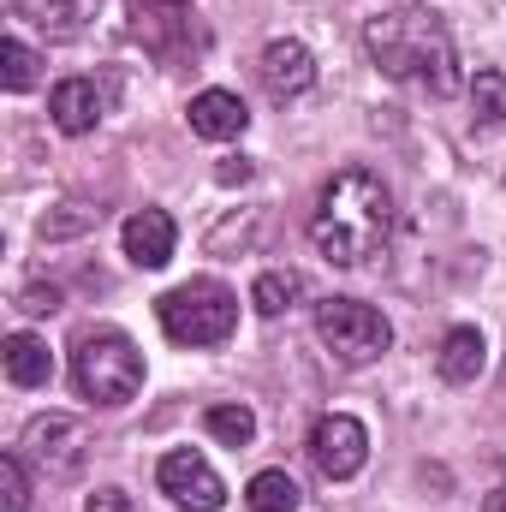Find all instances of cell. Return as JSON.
<instances>
[{
    "label": "cell",
    "mask_w": 506,
    "mask_h": 512,
    "mask_svg": "<svg viewBox=\"0 0 506 512\" xmlns=\"http://www.w3.org/2000/svg\"><path fill=\"white\" fill-rule=\"evenodd\" d=\"M387 233H393V191L381 185V173L340 167L316 197L310 245L334 268H364L376 251H387Z\"/></svg>",
    "instance_id": "cell-1"
},
{
    "label": "cell",
    "mask_w": 506,
    "mask_h": 512,
    "mask_svg": "<svg viewBox=\"0 0 506 512\" xmlns=\"http://www.w3.org/2000/svg\"><path fill=\"white\" fill-rule=\"evenodd\" d=\"M364 48L387 78L399 84H423L429 96H453L465 78H459V48H453V30L441 12L429 6H393L364 24Z\"/></svg>",
    "instance_id": "cell-2"
},
{
    "label": "cell",
    "mask_w": 506,
    "mask_h": 512,
    "mask_svg": "<svg viewBox=\"0 0 506 512\" xmlns=\"http://www.w3.org/2000/svg\"><path fill=\"white\" fill-rule=\"evenodd\" d=\"M72 382L90 405H126L143 387V352L120 328H84L72 346Z\"/></svg>",
    "instance_id": "cell-3"
},
{
    "label": "cell",
    "mask_w": 506,
    "mask_h": 512,
    "mask_svg": "<svg viewBox=\"0 0 506 512\" xmlns=\"http://www.w3.org/2000/svg\"><path fill=\"white\" fill-rule=\"evenodd\" d=\"M126 30L131 42L161 66L203 60V48H209V30H203L191 0H126Z\"/></svg>",
    "instance_id": "cell-4"
},
{
    "label": "cell",
    "mask_w": 506,
    "mask_h": 512,
    "mask_svg": "<svg viewBox=\"0 0 506 512\" xmlns=\"http://www.w3.org/2000/svg\"><path fill=\"white\" fill-rule=\"evenodd\" d=\"M155 316H161L167 340H179V346H221L239 328V298L221 280H185L155 304Z\"/></svg>",
    "instance_id": "cell-5"
},
{
    "label": "cell",
    "mask_w": 506,
    "mask_h": 512,
    "mask_svg": "<svg viewBox=\"0 0 506 512\" xmlns=\"http://www.w3.org/2000/svg\"><path fill=\"white\" fill-rule=\"evenodd\" d=\"M316 334H322V346H328L340 364H376L381 352L393 346L387 316L370 310V304H358V298H328V304H316Z\"/></svg>",
    "instance_id": "cell-6"
},
{
    "label": "cell",
    "mask_w": 506,
    "mask_h": 512,
    "mask_svg": "<svg viewBox=\"0 0 506 512\" xmlns=\"http://www.w3.org/2000/svg\"><path fill=\"white\" fill-rule=\"evenodd\" d=\"M84 453H90V435H84L78 417H60V411L30 417V429H24V459H30L36 471H48V477H72V471L84 465Z\"/></svg>",
    "instance_id": "cell-7"
},
{
    "label": "cell",
    "mask_w": 506,
    "mask_h": 512,
    "mask_svg": "<svg viewBox=\"0 0 506 512\" xmlns=\"http://www.w3.org/2000/svg\"><path fill=\"white\" fill-rule=\"evenodd\" d=\"M310 459H316L322 477L346 483V477H358L364 459H370V429H364L358 417H346V411H328V417H316V429H310Z\"/></svg>",
    "instance_id": "cell-8"
},
{
    "label": "cell",
    "mask_w": 506,
    "mask_h": 512,
    "mask_svg": "<svg viewBox=\"0 0 506 512\" xmlns=\"http://www.w3.org/2000/svg\"><path fill=\"white\" fill-rule=\"evenodd\" d=\"M155 483H161L167 501H179L185 512H221L227 507V483H221L215 465H209L203 453H191V447L167 453V459L155 465Z\"/></svg>",
    "instance_id": "cell-9"
},
{
    "label": "cell",
    "mask_w": 506,
    "mask_h": 512,
    "mask_svg": "<svg viewBox=\"0 0 506 512\" xmlns=\"http://www.w3.org/2000/svg\"><path fill=\"white\" fill-rule=\"evenodd\" d=\"M256 72H262V90H268L274 102H292V96H304V90L316 84V60H310V48H304V42H292V36L268 42Z\"/></svg>",
    "instance_id": "cell-10"
},
{
    "label": "cell",
    "mask_w": 506,
    "mask_h": 512,
    "mask_svg": "<svg viewBox=\"0 0 506 512\" xmlns=\"http://www.w3.org/2000/svg\"><path fill=\"white\" fill-rule=\"evenodd\" d=\"M120 239H126V256L137 268H167L173 262V245H179V227H173L167 209H137Z\"/></svg>",
    "instance_id": "cell-11"
},
{
    "label": "cell",
    "mask_w": 506,
    "mask_h": 512,
    "mask_svg": "<svg viewBox=\"0 0 506 512\" xmlns=\"http://www.w3.org/2000/svg\"><path fill=\"white\" fill-rule=\"evenodd\" d=\"M185 120H191L197 137H209V143H233L239 131L251 126V114H245V102H239L233 90H203V96H191Z\"/></svg>",
    "instance_id": "cell-12"
},
{
    "label": "cell",
    "mask_w": 506,
    "mask_h": 512,
    "mask_svg": "<svg viewBox=\"0 0 506 512\" xmlns=\"http://www.w3.org/2000/svg\"><path fill=\"white\" fill-rule=\"evenodd\" d=\"M48 114H54V126L66 131V137H84V131L102 126V90L90 78H66V84H54Z\"/></svg>",
    "instance_id": "cell-13"
},
{
    "label": "cell",
    "mask_w": 506,
    "mask_h": 512,
    "mask_svg": "<svg viewBox=\"0 0 506 512\" xmlns=\"http://www.w3.org/2000/svg\"><path fill=\"white\" fill-rule=\"evenodd\" d=\"M483 364H489V352H483V334L477 328H453L447 340H441V352H435V370H441V382L465 387L483 376Z\"/></svg>",
    "instance_id": "cell-14"
},
{
    "label": "cell",
    "mask_w": 506,
    "mask_h": 512,
    "mask_svg": "<svg viewBox=\"0 0 506 512\" xmlns=\"http://www.w3.org/2000/svg\"><path fill=\"white\" fill-rule=\"evenodd\" d=\"M0 358H6V382L12 387H48V376H54V358H48V346L36 334H12L0 346Z\"/></svg>",
    "instance_id": "cell-15"
},
{
    "label": "cell",
    "mask_w": 506,
    "mask_h": 512,
    "mask_svg": "<svg viewBox=\"0 0 506 512\" xmlns=\"http://www.w3.org/2000/svg\"><path fill=\"white\" fill-rule=\"evenodd\" d=\"M96 6L102 0H42L36 6V30H48L54 42H72V36H84V24L96 18Z\"/></svg>",
    "instance_id": "cell-16"
},
{
    "label": "cell",
    "mask_w": 506,
    "mask_h": 512,
    "mask_svg": "<svg viewBox=\"0 0 506 512\" xmlns=\"http://www.w3.org/2000/svg\"><path fill=\"white\" fill-rule=\"evenodd\" d=\"M298 298H304V274H292V268H268V274H256V286H251V304L262 316H280Z\"/></svg>",
    "instance_id": "cell-17"
},
{
    "label": "cell",
    "mask_w": 506,
    "mask_h": 512,
    "mask_svg": "<svg viewBox=\"0 0 506 512\" xmlns=\"http://www.w3.org/2000/svg\"><path fill=\"white\" fill-rule=\"evenodd\" d=\"M203 429H209L221 447H251L256 441L251 405H209V411H203Z\"/></svg>",
    "instance_id": "cell-18"
},
{
    "label": "cell",
    "mask_w": 506,
    "mask_h": 512,
    "mask_svg": "<svg viewBox=\"0 0 506 512\" xmlns=\"http://www.w3.org/2000/svg\"><path fill=\"white\" fill-rule=\"evenodd\" d=\"M245 501H251V512H298V483L286 471H256Z\"/></svg>",
    "instance_id": "cell-19"
},
{
    "label": "cell",
    "mask_w": 506,
    "mask_h": 512,
    "mask_svg": "<svg viewBox=\"0 0 506 512\" xmlns=\"http://www.w3.org/2000/svg\"><path fill=\"white\" fill-rule=\"evenodd\" d=\"M471 108H477V120L506 126V72H477L471 78Z\"/></svg>",
    "instance_id": "cell-20"
},
{
    "label": "cell",
    "mask_w": 506,
    "mask_h": 512,
    "mask_svg": "<svg viewBox=\"0 0 506 512\" xmlns=\"http://www.w3.org/2000/svg\"><path fill=\"white\" fill-rule=\"evenodd\" d=\"M0 84H6V90H30V84H36V54H30L18 36L0 42Z\"/></svg>",
    "instance_id": "cell-21"
},
{
    "label": "cell",
    "mask_w": 506,
    "mask_h": 512,
    "mask_svg": "<svg viewBox=\"0 0 506 512\" xmlns=\"http://www.w3.org/2000/svg\"><path fill=\"white\" fill-rule=\"evenodd\" d=\"M102 221V209L90 203H60V215H42V239H72V233H90Z\"/></svg>",
    "instance_id": "cell-22"
},
{
    "label": "cell",
    "mask_w": 506,
    "mask_h": 512,
    "mask_svg": "<svg viewBox=\"0 0 506 512\" xmlns=\"http://www.w3.org/2000/svg\"><path fill=\"white\" fill-rule=\"evenodd\" d=\"M0 512H30V477H24V459H0Z\"/></svg>",
    "instance_id": "cell-23"
},
{
    "label": "cell",
    "mask_w": 506,
    "mask_h": 512,
    "mask_svg": "<svg viewBox=\"0 0 506 512\" xmlns=\"http://www.w3.org/2000/svg\"><path fill=\"white\" fill-rule=\"evenodd\" d=\"M18 310L24 316H54L60 310V286H24L18 292Z\"/></svg>",
    "instance_id": "cell-24"
},
{
    "label": "cell",
    "mask_w": 506,
    "mask_h": 512,
    "mask_svg": "<svg viewBox=\"0 0 506 512\" xmlns=\"http://www.w3.org/2000/svg\"><path fill=\"white\" fill-rule=\"evenodd\" d=\"M84 512H131V495L126 489H96V495L84 501Z\"/></svg>",
    "instance_id": "cell-25"
},
{
    "label": "cell",
    "mask_w": 506,
    "mask_h": 512,
    "mask_svg": "<svg viewBox=\"0 0 506 512\" xmlns=\"http://www.w3.org/2000/svg\"><path fill=\"white\" fill-rule=\"evenodd\" d=\"M215 179H221V185H245V179H251V161H245V155H233V161H221V167H215Z\"/></svg>",
    "instance_id": "cell-26"
}]
</instances>
